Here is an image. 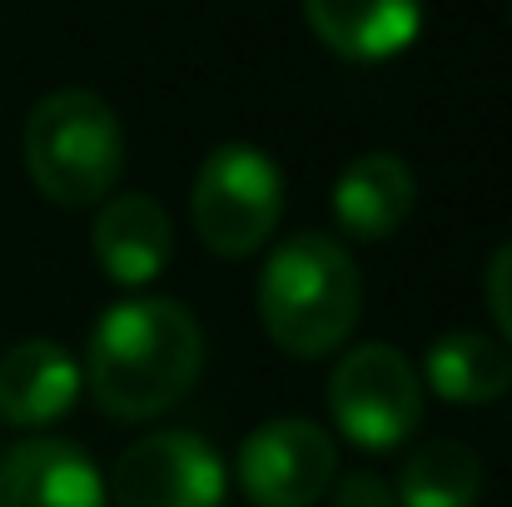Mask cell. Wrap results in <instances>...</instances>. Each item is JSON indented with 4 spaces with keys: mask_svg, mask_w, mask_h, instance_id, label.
Here are the masks:
<instances>
[{
    "mask_svg": "<svg viewBox=\"0 0 512 507\" xmlns=\"http://www.w3.org/2000/svg\"><path fill=\"white\" fill-rule=\"evenodd\" d=\"M398 507H478L483 463L463 438H428L398 473Z\"/></svg>",
    "mask_w": 512,
    "mask_h": 507,
    "instance_id": "cell-14",
    "label": "cell"
},
{
    "mask_svg": "<svg viewBox=\"0 0 512 507\" xmlns=\"http://www.w3.org/2000/svg\"><path fill=\"white\" fill-rule=\"evenodd\" d=\"M363 309L358 264L334 234L304 229L284 239L259 274V324L289 358H324L343 348Z\"/></svg>",
    "mask_w": 512,
    "mask_h": 507,
    "instance_id": "cell-2",
    "label": "cell"
},
{
    "mask_svg": "<svg viewBox=\"0 0 512 507\" xmlns=\"http://www.w3.org/2000/svg\"><path fill=\"white\" fill-rule=\"evenodd\" d=\"M125 169V130L95 90H50L25 115V174L60 209L105 204Z\"/></svg>",
    "mask_w": 512,
    "mask_h": 507,
    "instance_id": "cell-3",
    "label": "cell"
},
{
    "mask_svg": "<svg viewBox=\"0 0 512 507\" xmlns=\"http://www.w3.org/2000/svg\"><path fill=\"white\" fill-rule=\"evenodd\" d=\"M284 214V174L259 145H219L204 155L189 194L194 234L219 259L259 254Z\"/></svg>",
    "mask_w": 512,
    "mask_h": 507,
    "instance_id": "cell-4",
    "label": "cell"
},
{
    "mask_svg": "<svg viewBox=\"0 0 512 507\" xmlns=\"http://www.w3.org/2000/svg\"><path fill=\"white\" fill-rule=\"evenodd\" d=\"M90 249H95V264L115 284L145 289V284H155L170 269V254H174L170 209L155 194H115L95 214Z\"/></svg>",
    "mask_w": 512,
    "mask_h": 507,
    "instance_id": "cell-8",
    "label": "cell"
},
{
    "mask_svg": "<svg viewBox=\"0 0 512 507\" xmlns=\"http://www.w3.org/2000/svg\"><path fill=\"white\" fill-rule=\"evenodd\" d=\"M418 378L448 403L483 408V403H498L512 388V353L498 338L453 329V334H438L428 343Z\"/></svg>",
    "mask_w": 512,
    "mask_h": 507,
    "instance_id": "cell-13",
    "label": "cell"
},
{
    "mask_svg": "<svg viewBox=\"0 0 512 507\" xmlns=\"http://www.w3.org/2000/svg\"><path fill=\"white\" fill-rule=\"evenodd\" d=\"M224 488V458L184 428L130 443L110 468L115 507H219Z\"/></svg>",
    "mask_w": 512,
    "mask_h": 507,
    "instance_id": "cell-7",
    "label": "cell"
},
{
    "mask_svg": "<svg viewBox=\"0 0 512 507\" xmlns=\"http://www.w3.org/2000/svg\"><path fill=\"white\" fill-rule=\"evenodd\" d=\"M100 468L65 438H20L0 458V507H105Z\"/></svg>",
    "mask_w": 512,
    "mask_h": 507,
    "instance_id": "cell-9",
    "label": "cell"
},
{
    "mask_svg": "<svg viewBox=\"0 0 512 507\" xmlns=\"http://www.w3.org/2000/svg\"><path fill=\"white\" fill-rule=\"evenodd\" d=\"M204 334L179 299H125L100 314L85 348V388L100 413L120 423H145L170 413L199 383Z\"/></svg>",
    "mask_w": 512,
    "mask_h": 507,
    "instance_id": "cell-1",
    "label": "cell"
},
{
    "mask_svg": "<svg viewBox=\"0 0 512 507\" xmlns=\"http://www.w3.org/2000/svg\"><path fill=\"white\" fill-rule=\"evenodd\" d=\"M80 383V363L60 343L25 338L0 358V418L10 428H50L75 408Z\"/></svg>",
    "mask_w": 512,
    "mask_h": 507,
    "instance_id": "cell-12",
    "label": "cell"
},
{
    "mask_svg": "<svg viewBox=\"0 0 512 507\" xmlns=\"http://www.w3.org/2000/svg\"><path fill=\"white\" fill-rule=\"evenodd\" d=\"M329 493H334V507H398L393 483H383V478L368 473V468H353V473L334 478Z\"/></svg>",
    "mask_w": 512,
    "mask_h": 507,
    "instance_id": "cell-16",
    "label": "cell"
},
{
    "mask_svg": "<svg viewBox=\"0 0 512 507\" xmlns=\"http://www.w3.org/2000/svg\"><path fill=\"white\" fill-rule=\"evenodd\" d=\"M304 20L334 55L378 65L418 40L423 0H304Z\"/></svg>",
    "mask_w": 512,
    "mask_h": 507,
    "instance_id": "cell-11",
    "label": "cell"
},
{
    "mask_svg": "<svg viewBox=\"0 0 512 507\" xmlns=\"http://www.w3.org/2000/svg\"><path fill=\"white\" fill-rule=\"evenodd\" d=\"M413 204H418V179L393 150H368L334 179V219L358 244L393 239L408 224Z\"/></svg>",
    "mask_w": 512,
    "mask_h": 507,
    "instance_id": "cell-10",
    "label": "cell"
},
{
    "mask_svg": "<svg viewBox=\"0 0 512 507\" xmlns=\"http://www.w3.org/2000/svg\"><path fill=\"white\" fill-rule=\"evenodd\" d=\"M234 473L254 507H314L339 478V448L314 418H269L244 438Z\"/></svg>",
    "mask_w": 512,
    "mask_h": 507,
    "instance_id": "cell-6",
    "label": "cell"
},
{
    "mask_svg": "<svg viewBox=\"0 0 512 507\" xmlns=\"http://www.w3.org/2000/svg\"><path fill=\"white\" fill-rule=\"evenodd\" d=\"M483 294H488V314L498 324V343L512 353V239L493 249L488 259V279H483Z\"/></svg>",
    "mask_w": 512,
    "mask_h": 507,
    "instance_id": "cell-15",
    "label": "cell"
},
{
    "mask_svg": "<svg viewBox=\"0 0 512 507\" xmlns=\"http://www.w3.org/2000/svg\"><path fill=\"white\" fill-rule=\"evenodd\" d=\"M334 428L363 453L408 443L423 423V378L393 343H358L329 373Z\"/></svg>",
    "mask_w": 512,
    "mask_h": 507,
    "instance_id": "cell-5",
    "label": "cell"
}]
</instances>
